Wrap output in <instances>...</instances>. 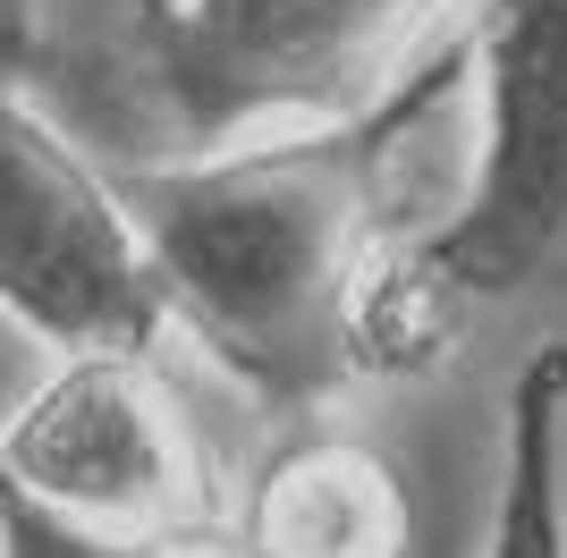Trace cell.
<instances>
[{"mask_svg": "<svg viewBox=\"0 0 567 558\" xmlns=\"http://www.w3.org/2000/svg\"><path fill=\"white\" fill-rule=\"evenodd\" d=\"M474 0H34L25 85L111 169L195 162L399 93Z\"/></svg>", "mask_w": 567, "mask_h": 558, "instance_id": "cell-2", "label": "cell"}, {"mask_svg": "<svg viewBox=\"0 0 567 558\" xmlns=\"http://www.w3.org/2000/svg\"><path fill=\"white\" fill-rule=\"evenodd\" d=\"M25 43H34V0H0V69H25Z\"/></svg>", "mask_w": 567, "mask_h": 558, "instance_id": "cell-9", "label": "cell"}, {"mask_svg": "<svg viewBox=\"0 0 567 558\" xmlns=\"http://www.w3.org/2000/svg\"><path fill=\"white\" fill-rule=\"evenodd\" d=\"M0 550L9 558H255L237 516H178V525H153V534H76L60 516L25 508L18 490H0Z\"/></svg>", "mask_w": 567, "mask_h": 558, "instance_id": "cell-8", "label": "cell"}, {"mask_svg": "<svg viewBox=\"0 0 567 558\" xmlns=\"http://www.w3.org/2000/svg\"><path fill=\"white\" fill-rule=\"evenodd\" d=\"M0 313L34 348H178L162 262L118 169L0 69Z\"/></svg>", "mask_w": 567, "mask_h": 558, "instance_id": "cell-3", "label": "cell"}, {"mask_svg": "<svg viewBox=\"0 0 567 558\" xmlns=\"http://www.w3.org/2000/svg\"><path fill=\"white\" fill-rule=\"evenodd\" d=\"M0 558H9V550H0Z\"/></svg>", "mask_w": 567, "mask_h": 558, "instance_id": "cell-10", "label": "cell"}, {"mask_svg": "<svg viewBox=\"0 0 567 558\" xmlns=\"http://www.w3.org/2000/svg\"><path fill=\"white\" fill-rule=\"evenodd\" d=\"M237 534L255 558H415L424 499L406 465L355 423L297 415L237 490Z\"/></svg>", "mask_w": 567, "mask_h": 558, "instance_id": "cell-6", "label": "cell"}, {"mask_svg": "<svg viewBox=\"0 0 567 558\" xmlns=\"http://www.w3.org/2000/svg\"><path fill=\"white\" fill-rule=\"evenodd\" d=\"M457 93H466V25L373 111L246 136L162 169H118L144 246L162 262L178 348H195L237 397H255L280 423L348 397L355 381L339 348L348 288L364 255L406 220V144Z\"/></svg>", "mask_w": 567, "mask_h": 558, "instance_id": "cell-1", "label": "cell"}, {"mask_svg": "<svg viewBox=\"0 0 567 558\" xmlns=\"http://www.w3.org/2000/svg\"><path fill=\"white\" fill-rule=\"evenodd\" d=\"M474 558H567V330L517 364L499 423V490Z\"/></svg>", "mask_w": 567, "mask_h": 558, "instance_id": "cell-7", "label": "cell"}, {"mask_svg": "<svg viewBox=\"0 0 567 558\" xmlns=\"http://www.w3.org/2000/svg\"><path fill=\"white\" fill-rule=\"evenodd\" d=\"M0 490L76 534L213 516V457L162 348H69L0 415Z\"/></svg>", "mask_w": 567, "mask_h": 558, "instance_id": "cell-5", "label": "cell"}, {"mask_svg": "<svg viewBox=\"0 0 567 558\" xmlns=\"http://www.w3.org/2000/svg\"><path fill=\"white\" fill-rule=\"evenodd\" d=\"M466 93V178L415 237L457 297L492 313L567 279V0H474Z\"/></svg>", "mask_w": 567, "mask_h": 558, "instance_id": "cell-4", "label": "cell"}]
</instances>
